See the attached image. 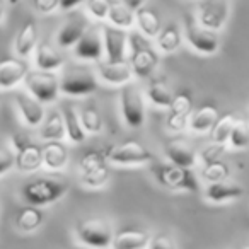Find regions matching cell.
Segmentation results:
<instances>
[{
	"label": "cell",
	"instance_id": "cell-1",
	"mask_svg": "<svg viewBox=\"0 0 249 249\" xmlns=\"http://www.w3.org/2000/svg\"><path fill=\"white\" fill-rule=\"evenodd\" d=\"M69 191V183L58 178H36L26 183L21 190V195L28 205L46 207L60 201Z\"/></svg>",
	"mask_w": 249,
	"mask_h": 249
},
{
	"label": "cell",
	"instance_id": "cell-2",
	"mask_svg": "<svg viewBox=\"0 0 249 249\" xmlns=\"http://www.w3.org/2000/svg\"><path fill=\"white\" fill-rule=\"evenodd\" d=\"M126 50L130 52L128 63L132 67L133 75L140 79H147L152 75L159 63V55L152 48L149 39L140 33H128V48Z\"/></svg>",
	"mask_w": 249,
	"mask_h": 249
},
{
	"label": "cell",
	"instance_id": "cell-3",
	"mask_svg": "<svg viewBox=\"0 0 249 249\" xmlns=\"http://www.w3.org/2000/svg\"><path fill=\"white\" fill-rule=\"evenodd\" d=\"M97 87H99V84H97L94 72L82 65L65 67L62 72V77L58 79L60 92L70 97L89 96V94L96 92Z\"/></svg>",
	"mask_w": 249,
	"mask_h": 249
},
{
	"label": "cell",
	"instance_id": "cell-4",
	"mask_svg": "<svg viewBox=\"0 0 249 249\" xmlns=\"http://www.w3.org/2000/svg\"><path fill=\"white\" fill-rule=\"evenodd\" d=\"M154 176L160 186L173 191L196 193L200 190V181L191 167H178L173 164H159L154 167Z\"/></svg>",
	"mask_w": 249,
	"mask_h": 249
},
{
	"label": "cell",
	"instance_id": "cell-5",
	"mask_svg": "<svg viewBox=\"0 0 249 249\" xmlns=\"http://www.w3.org/2000/svg\"><path fill=\"white\" fill-rule=\"evenodd\" d=\"M79 171L84 186L92 188V190L103 188L111 174L109 162L104 157V152H99V150H89L84 154L79 160Z\"/></svg>",
	"mask_w": 249,
	"mask_h": 249
},
{
	"label": "cell",
	"instance_id": "cell-6",
	"mask_svg": "<svg viewBox=\"0 0 249 249\" xmlns=\"http://www.w3.org/2000/svg\"><path fill=\"white\" fill-rule=\"evenodd\" d=\"M104 157L109 164L114 166H145L152 162L154 156L147 147L139 142H123L113 145L104 152Z\"/></svg>",
	"mask_w": 249,
	"mask_h": 249
},
{
	"label": "cell",
	"instance_id": "cell-7",
	"mask_svg": "<svg viewBox=\"0 0 249 249\" xmlns=\"http://www.w3.org/2000/svg\"><path fill=\"white\" fill-rule=\"evenodd\" d=\"M121 114H123L124 123L130 128H140L145 123V97L142 90L133 84H124L121 86Z\"/></svg>",
	"mask_w": 249,
	"mask_h": 249
},
{
	"label": "cell",
	"instance_id": "cell-8",
	"mask_svg": "<svg viewBox=\"0 0 249 249\" xmlns=\"http://www.w3.org/2000/svg\"><path fill=\"white\" fill-rule=\"evenodd\" d=\"M184 38L191 48L201 55H213L220 48L217 33L203 28L193 14H188L184 18Z\"/></svg>",
	"mask_w": 249,
	"mask_h": 249
},
{
	"label": "cell",
	"instance_id": "cell-9",
	"mask_svg": "<svg viewBox=\"0 0 249 249\" xmlns=\"http://www.w3.org/2000/svg\"><path fill=\"white\" fill-rule=\"evenodd\" d=\"M113 229L106 220L89 218L80 220L75 227V235L89 249H107L113 239Z\"/></svg>",
	"mask_w": 249,
	"mask_h": 249
},
{
	"label": "cell",
	"instance_id": "cell-10",
	"mask_svg": "<svg viewBox=\"0 0 249 249\" xmlns=\"http://www.w3.org/2000/svg\"><path fill=\"white\" fill-rule=\"evenodd\" d=\"M28 90L35 99L39 103H53L58 99V77L53 72H45V70H33L28 72L24 77Z\"/></svg>",
	"mask_w": 249,
	"mask_h": 249
},
{
	"label": "cell",
	"instance_id": "cell-11",
	"mask_svg": "<svg viewBox=\"0 0 249 249\" xmlns=\"http://www.w3.org/2000/svg\"><path fill=\"white\" fill-rule=\"evenodd\" d=\"M229 12H231L229 0H200L195 18L203 28L217 33L225 26Z\"/></svg>",
	"mask_w": 249,
	"mask_h": 249
},
{
	"label": "cell",
	"instance_id": "cell-12",
	"mask_svg": "<svg viewBox=\"0 0 249 249\" xmlns=\"http://www.w3.org/2000/svg\"><path fill=\"white\" fill-rule=\"evenodd\" d=\"M75 58L84 62H99L104 55L103 48V33L101 26L89 24L84 35L79 38V41L72 46Z\"/></svg>",
	"mask_w": 249,
	"mask_h": 249
},
{
	"label": "cell",
	"instance_id": "cell-13",
	"mask_svg": "<svg viewBox=\"0 0 249 249\" xmlns=\"http://www.w3.org/2000/svg\"><path fill=\"white\" fill-rule=\"evenodd\" d=\"M14 166L22 173H33L41 167V147L22 135H12Z\"/></svg>",
	"mask_w": 249,
	"mask_h": 249
},
{
	"label": "cell",
	"instance_id": "cell-14",
	"mask_svg": "<svg viewBox=\"0 0 249 249\" xmlns=\"http://www.w3.org/2000/svg\"><path fill=\"white\" fill-rule=\"evenodd\" d=\"M169 114H167V128L171 132H181L186 128L190 114L193 111V97L190 90H179L173 96V101L167 106Z\"/></svg>",
	"mask_w": 249,
	"mask_h": 249
},
{
	"label": "cell",
	"instance_id": "cell-15",
	"mask_svg": "<svg viewBox=\"0 0 249 249\" xmlns=\"http://www.w3.org/2000/svg\"><path fill=\"white\" fill-rule=\"evenodd\" d=\"M101 33H103V48L106 60L114 62V60L126 58V48H128V33H126V29L104 24L101 26Z\"/></svg>",
	"mask_w": 249,
	"mask_h": 249
},
{
	"label": "cell",
	"instance_id": "cell-16",
	"mask_svg": "<svg viewBox=\"0 0 249 249\" xmlns=\"http://www.w3.org/2000/svg\"><path fill=\"white\" fill-rule=\"evenodd\" d=\"M97 75L101 77V80L104 84H109V86H116V87H121L124 84L132 82L133 79L132 67H130L126 58L114 60V62H109V60L99 62V65H97Z\"/></svg>",
	"mask_w": 249,
	"mask_h": 249
},
{
	"label": "cell",
	"instance_id": "cell-17",
	"mask_svg": "<svg viewBox=\"0 0 249 249\" xmlns=\"http://www.w3.org/2000/svg\"><path fill=\"white\" fill-rule=\"evenodd\" d=\"M89 26V21L87 18L79 11H73L72 14L69 16L63 26L60 28L58 35H56V45L63 50H69L79 41V38L84 35V31Z\"/></svg>",
	"mask_w": 249,
	"mask_h": 249
},
{
	"label": "cell",
	"instance_id": "cell-18",
	"mask_svg": "<svg viewBox=\"0 0 249 249\" xmlns=\"http://www.w3.org/2000/svg\"><path fill=\"white\" fill-rule=\"evenodd\" d=\"M29 72L28 65L22 60L4 58L0 60V89L11 90L24 80L26 73Z\"/></svg>",
	"mask_w": 249,
	"mask_h": 249
},
{
	"label": "cell",
	"instance_id": "cell-19",
	"mask_svg": "<svg viewBox=\"0 0 249 249\" xmlns=\"http://www.w3.org/2000/svg\"><path fill=\"white\" fill-rule=\"evenodd\" d=\"M244 196V188L237 183L231 181H218V183H208L205 190V198L212 203H227Z\"/></svg>",
	"mask_w": 249,
	"mask_h": 249
},
{
	"label": "cell",
	"instance_id": "cell-20",
	"mask_svg": "<svg viewBox=\"0 0 249 249\" xmlns=\"http://www.w3.org/2000/svg\"><path fill=\"white\" fill-rule=\"evenodd\" d=\"M16 104H18L19 111H21V116L26 121V124H29V126H39L41 124L43 118L46 114L43 103L35 99L31 94L19 92L16 96Z\"/></svg>",
	"mask_w": 249,
	"mask_h": 249
},
{
	"label": "cell",
	"instance_id": "cell-21",
	"mask_svg": "<svg viewBox=\"0 0 249 249\" xmlns=\"http://www.w3.org/2000/svg\"><path fill=\"white\" fill-rule=\"evenodd\" d=\"M150 235L142 229H123L113 234L109 249H145Z\"/></svg>",
	"mask_w": 249,
	"mask_h": 249
},
{
	"label": "cell",
	"instance_id": "cell-22",
	"mask_svg": "<svg viewBox=\"0 0 249 249\" xmlns=\"http://www.w3.org/2000/svg\"><path fill=\"white\" fill-rule=\"evenodd\" d=\"M166 156L173 166L193 167L196 162V152L184 140H173L166 145Z\"/></svg>",
	"mask_w": 249,
	"mask_h": 249
},
{
	"label": "cell",
	"instance_id": "cell-23",
	"mask_svg": "<svg viewBox=\"0 0 249 249\" xmlns=\"http://www.w3.org/2000/svg\"><path fill=\"white\" fill-rule=\"evenodd\" d=\"M35 63L38 67V70L55 72V70L62 69L63 63H65V58L50 43H38L35 48Z\"/></svg>",
	"mask_w": 249,
	"mask_h": 249
},
{
	"label": "cell",
	"instance_id": "cell-24",
	"mask_svg": "<svg viewBox=\"0 0 249 249\" xmlns=\"http://www.w3.org/2000/svg\"><path fill=\"white\" fill-rule=\"evenodd\" d=\"M69 152L62 142H46L41 147V166L48 171H60L67 166Z\"/></svg>",
	"mask_w": 249,
	"mask_h": 249
},
{
	"label": "cell",
	"instance_id": "cell-25",
	"mask_svg": "<svg viewBox=\"0 0 249 249\" xmlns=\"http://www.w3.org/2000/svg\"><path fill=\"white\" fill-rule=\"evenodd\" d=\"M36 45H38V28H36V22L33 19H28L22 24V28L19 29L18 36H16V53L19 56H22V58H26V56H29L35 52Z\"/></svg>",
	"mask_w": 249,
	"mask_h": 249
},
{
	"label": "cell",
	"instance_id": "cell-26",
	"mask_svg": "<svg viewBox=\"0 0 249 249\" xmlns=\"http://www.w3.org/2000/svg\"><path fill=\"white\" fill-rule=\"evenodd\" d=\"M218 116L220 114H218V109L213 104H203L196 111H191L188 124L195 133H207L212 130Z\"/></svg>",
	"mask_w": 249,
	"mask_h": 249
},
{
	"label": "cell",
	"instance_id": "cell-27",
	"mask_svg": "<svg viewBox=\"0 0 249 249\" xmlns=\"http://www.w3.org/2000/svg\"><path fill=\"white\" fill-rule=\"evenodd\" d=\"M39 126H41L39 135L45 142H62L65 139V124H63V118L60 111L53 109L48 114H45Z\"/></svg>",
	"mask_w": 249,
	"mask_h": 249
},
{
	"label": "cell",
	"instance_id": "cell-28",
	"mask_svg": "<svg viewBox=\"0 0 249 249\" xmlns=\"http://www.w3.org/2000/svg\"><path fill=\"white\" fill-rule=\"evenodd\" d=\"M60 113H62L63 124H65V137L73 143H82L87 139V133L82 130V124H80L79 120V111L72 104L65 103Z\"/></svg>",
	"mask_w": 249,
	"mask_h": 249
},
{
	"label": "cell",
	"instance_id": "cell-29",
	"mask_svg": "<svg viewBox=\"0 0 249 249\" xmlns=\"http://www.w3.org/2000/svg\"><path fill=\"white\" fill-rule=\"evenodd\" d=\"M133 24H137L140 35L145 36L147 39H154L157 36V33H159V29L162 28L159 14L156 11H152V9L145 7V5H142V7L135 11V22Z\"/></svg>",
	"mask_w": 249,
	"mask_h": 249
},
{
	"label": "cell",
	"instance_id": "cell-30",
	"mask_svg": "<svg viewBox=\"0 0 249 249\" xmlns=\"http://www.w3.org/2000/svg\"><path fill=\"white\" fill-rule=\"evenodd\" d=\"M43 220H45V212L35 205H28V207L21 208L16 215V225L24 234H31V232L38 231Z\"/></svg>",
	"mask_w": 249,
	"mask_h": 249
},
{
	"label": "cell",
	"instance_id": "cell-31",
	"mask_svg": "<svg viewBox=\"0 0 249 249\" xmlns=\"http://www.w3.org/2000/svg\"><path fill=\"white\" fill-rule=\"evenodd\" d=\"M154 39H156V45L159 52L174 53L179 50L181 41H183V35H181L179 28H178L174 22H171V24L162 26Z\"/></svg>",
	"mask_w": 249,
	"mask_h": 249
},
{
	"label": "cell",
	"instance_id": "cell-32",
	"mask_svg": "<svg viewBox=\"0 0 249 249\" xmlns=\"http://www.w3.org/2000/svg\"><path fill=\"white\" fill-rule=\"evenodd\" d=\"M107 21L111 26H116L121 29H128L135 22V12L121 2V0H111L109 11H107Z\"/></svg>",
	"mask_w": 249,
	"mask_h": 249
},
{
	"label": "cell",
	"instance_id": "cell-33",
	"mask_svg": "<svg viewBox=\"0 0 249 249\" xmlns=\"http://www.w3.org/2000/svg\"><path fill=\"white\" fill-rule=\"evenodd\" d=\"M145 96L154 106L167 107L171 104V101H173L174 94L164 79H154V80H150V84L147 86Z\"/></svg>",
	"mask_w": 249,
	"mask_h": 249
},
{
	"label": "cell",
	"instance_id": "cell-34",
	"mask_svg": "<svg viewBox=\"0 0 249 249\" xmlns=\"http://www.w3.org/2000/svg\"><path fill=\"white\" fill-rule=\"evenodd\" d=\"M79 120L82 124V130L87 135H94V133H99L103 130V116L92 103H87L80 107Z\"/></svg>",
	"mask_w": 249,
	"mask_h": 249
},
{
	"label": "cell",
	"instance_id": "cell-35",
	"mask_svg": "<svg viewBox=\"0 0 249 249\" xmlns=\"http://www.w3.org/2000/svg\"><path fill=\"white\" fill-rule=\"evenodd\" d=\"M227 143L234 149L241 150L246 149L249 143V128H248V121L244 118H235L234 124H232L231 133H229Z\"/></svg>",
	"mask_w": 249,
	"mask_h": 249
},
{
	"label": "cell",
	"instance_id": "cell-36",
	"mask_svg": "<svg viewBox=\"0 0 249 249\" xmlns=\"http://www.w3.org/2000/svg\"><path fill=\"white\" fill-rule=\"evenodd\" d=\"M231 174L229 169V164L224 162L222 159L213 160V162H208L201 169V178H203L205 183H218V181H225Z\"/></svg>",
	"mask_w": 249,
	"mask_h": 249
},
{
	"label": "cell",
	"instance_id": "cell-37",
	"mask_svg": "<svg viewBox=\"0 0 249 249\" xmlns=\"http://www.w3.org/2000/svg\"><path fill=\"white\" fill-rule=\"evenodd\" d=\"M235 121V116L232 113L224 114V116H218L217 121L213 123L212 126V142H217V143H225L227 145V140H229V133H231L232 124Z\"/></svg>",
	"mask_w": 249,
	"mask_h": 249
},
{
	"label": "cell",
	"instance_id": "cell-38",
	"mask_svg": "<svg viewBox=\"0 0 249 249\" xmlns=\"http://www.w3.org/2000/svg\"><path fill=\"white\" fill-rule=\"evenodd\" d=\"M225 152V143H217V142H210L208 145H205L203 149L200 150V159L203 160V164L213 162V160L222 159Z\"/></svg>",
	"mask_w": 249,
	"mask_h": 249
},
{
	"label": "cell",
	"instance_id": "cell-39",
	"mask_svg": "<svg viewBox=\"0 0 249 249\" xmlns=\"http://www.w3.org/2000/svg\"><path fill=\"white\" fill-rule=\"evenodd\" d=\"M87 2V11L97 21H104L107 18V11H109L111 0H86Z\"/></svg>",
	"mask_w": 249,
	"mask_h": 249
},
{
	"label": "cell",
	"instance_id": "cell-40",
	"mask_svg": "<svg viewBox=\"0 0 249 249\" xmlns=\"http://www.w3.org/2000/svg\"><path fill=\"white\" fill-rule=\"evenodd\" d=\"M147 248L149 249H178V246H176V242L173 241L171 235L159 234V235H154V237L149 239Z\"/></svg>",
	"mask_w": 249,
	"mask_h": 249
},
{
	"label": "cell",
	"instance_id": "cell-41",
	"mask_svg": "<svg viewBox=\"0 0 249 249\" xmlns=\"http://www.w3.org/2000/svg\"><path fill=\"white\" fill-rule=\"evenodd\" d=\"M14 167V152L9 149H0V176Z\"/></svg>",
	"mask_w": 249,
	"mask_h": 249
},
{
	"label": "cell",
	"instance_id": "cell-42",
	"mask_svg": "<svg viewBox=\"0 0 249 249\" xmlns=\"http://www.w3.org/2000/svg\"><path fill=\"white\" fill-rule=\"evenodd\" d=\"M33 7L39 14H53L58 9V0H33Z\"/></svg>",
	"mask_w": 249,
	"mask_h": 249
},
{
	"label": "cell",
	"instance_id": "cell-43",
	"mask_svg": "<svg viewBox=\"0 0 249 249\" xmlns=\"http://www.w3.org/2000/svg\"><path fill=\"white\" fill-rule=\"evenodd\" d=\"M84 2L86 0H58V9L62 12H72Z\"/></svg>",
	"mask_w": 249,
	"mask_h": 249
},
{
	"label": "cell",
	"instance_id": "cell-44",
	"mask_svg": "<svg viewBox=\"0 0 249 249\" xmlns=\"http://www.w3.org/2000/svg\"><path fill=\"white\" fill-rule=\"evenodd\" d=\"M121 2H123V4L126 5V7H130L133 12H135L137 9H140L142 5H145L147 0H121Z\"/></svg>",
	"mask_w": 249,
	"mask_h": 249
},
{
	"label": "cell",
	"instance_id": "cell-45",
	"mask_svg": "<svg viewBox=\"0 0 249 249\" xmlns=\"http://www.w3.org/2000/svg\"><path fill=\"white\" fill-rule=\"evenodd\" d=\"M4 2H2V0H0V22H2V19H4Z\"/></svg>",
	"mask_w": 249,
	"mask_h": 249
},
{
	"label": "cell",
	"instance_id": "cell-46",
	"mask_svg": "<svg viewBox=\"0 0 249 249\" xmlns=\"http://www.w3.org/2000/svg\"><path fill=\"white\" fill-rule=\"evenodd\" d=\"M235 249H249V246H248V242H242L241 246H237Z\"/></svg>",
	"mask_w": 249,
	"mask_h": 249
},
{
	"label": "cell",
	"instance_id": "cell-47",
	"mask_svg": "<svg viewBox=\"0 0 249 249\" xmlns=\"http://www.w3.org/2000/svg\"><path fill=\"white\" fill-rule=\"evenodd\" d=\"M7 2H9V4H11V5H16V4H18V2H19V0H7Z\"/></svg>",
	"mask_w": 249,
	"mask_h": 249
},
{
	"label": "cell",
	"instance_id": "cell-48",
	"mask_svg": "<svg viewBox=\"0 0 249 249\" xmlns=\"http://www.w3.org/2000/svg\"><path fill=\"white\" fill-rule=\"evenodd\" d=\"M79 249H89V248H79Z\"/></svg>",
	"mask_w": 249,
	"mask_h": 249
}]
</instances>
